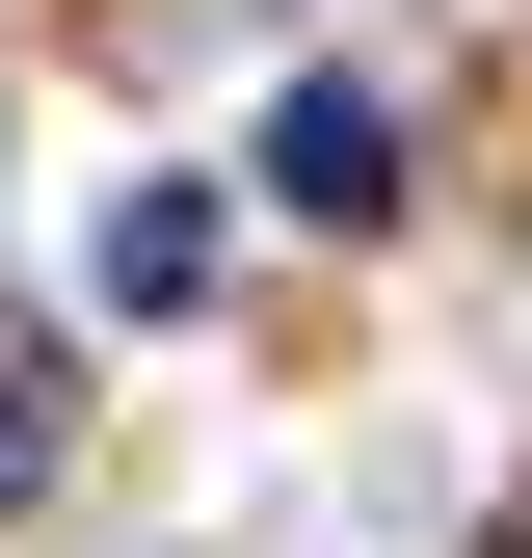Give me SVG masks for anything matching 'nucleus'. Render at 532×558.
Here are the masks:
<instances>
[{
  "instance_id": "3",
  "label": "nucleus",
  "mask_w": 532,
  "mask_h": 558,
  "mask_svg": "<svg viewBox=\"0 0 532 558\" xmlns=\"http://www.w3.org/2000/svg\"><path fill=\"white\" fill-rule=\"evenodd\" d=\"M53 426H81V373H53V345H27V373H0V506H27V478H53Z\"/></svg>"
},
{
  "instance_id": "1",
  "label": "nucleus",
  "mask_w": 532,
  "mask_h": 558,
  "mask_svg": "<svg viewBox=\"0 0 532 558\" xmlns=\"http://www.w3.org/2000/svg\"><path fill=\"white\" fill-rule=\"evenodd\" d=\"M266 214L373 240V214H399V107H373V81H293V107H266Z\"/></svg>"
},
{
  "instance_id": "2",
  "label": "nucleus",
  "mask_w": 532,
  "mask_h": 558,
  "mask_svg": "<svg viewBox=\"0 0 532 558\" xmlns=\"http://www.w3.org/2000/svg\"><path fill=\"white\" fill-rule=\"evenodd\" d=\"M81 293H107V319H186V293H214V186H107Z\"/></svg>"
}]
</instances>
